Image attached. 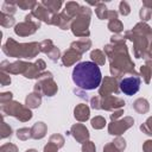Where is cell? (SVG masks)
I'll return each mask as SVG.
<instances>
[{
	"label": "cell",
	"mask_w": 152,
	"mask_h": 152,
	"mask_svg": "<svg viewBox=\"0 0 152 152\" xmlns=\"http://www.w3.org/2000/svg\"><path fill=\"white\" fill-rule=\"evenodd\" d=\"M25 152H38L37 150H34V148H28V150H26Z\"/></svg>",
	"instance_id": "obj_55"
},
{
	"label": "cell",
	"mask_w": 152,
	"mask_h": 152,
	"mask_svg": "<svg viewBox=\"0 0 152 152\" xmlns=\"http://www.w3.org/2000/svg\"><path fill=\"white\" fill-rule=\"evenodd\" d=\"M70 134L72 135V138L77 141V142H86L87 140H89V131L88 128L83 125V124H75L71 126L70 128Z\"/></svg>",
	"instance_id": "obj_16"
},
{
	"label": "cell",
	"mask_w": 152,
	"mask_h": 152,
	"mask_svg": "<svg viewBox=\"0 0 152 152\" xmlns=\"http://www.w3.org/2000/svg\"><path fill=\"white\" fill-rule=\"evenodd\" d=\"M14 24H15V19H14L13 15H10V14H6V13H2L1 12V14H0V25L2 27H6L7 28V27L13 26Z\"/></svg>",
	"instance_id": "obj_31"
},
{
	"label": "cell",
	"mask_w": 152,
	"mask_h": 152,
	"mask_svg": "<svg viewBox=\"0 0 152 152\" xmlns=\"http://www.w3.org/2000/svg\"><path fill=\"white\" fill-rule=\"evenodd\" d=\"M40 28V21L34 20L32 14L28 13L25 15V21H21L14 26V33L19 37H27L37 32Z\"/></svg>",
	"instance_id": "obj_10"
},
{
	"label": "cell",
	"mask_w": 152,
	"mask_h": 152,
	"mask_svg": "<svg viewBox=\"0 0 152 152\" xmlns=\"http://www.w3.org/2000/svg\"><path fill=\"white\" fill-rule=\"evenodd\" d=\"M44 152H58V147L52 144V142H48L45 146H44Z\"/></svg>",
	"instance_id": "obj_49"
},
{
	"label": "cell",
	"mask_w": 152,
	"mask_h": 152,
	"mask_svg": "<svg viewBox=\"0 0 152 152\" xmlns=\"http://www.w3.org/2000/svg\"><path fill=\"white\" fill-rule=\"evenodd\" d=\"M28 65H30L28 62H25L21 59H18L12 63H10L8 61H2L0 63V70L7 72L10 75H19L20 74L24 76L28 69Z\"/></svg>",
	"instance_id": "obj_12"
},
{
	"label": "cell",
	"mask_w": 152,
	"mask_h": 152,
	"mask_svg": "<svg viewBox=\"0 0 152 152\" xmlns=\"http://www.w3.org/2000/svg\"><path fill=\"white\" fill-rule=\"evenodd\" d=\"M17 138H18L19 140H23V141L28 140L30 138H32V137H31V128H27V127L19 128V129L17 131Z\"/></svg>",
	"instance_id": "obj_40"
},
{
	"label": "cell",
	"mask_w": 152,
	"mask_h": 152,
	"mask_svg": "<svg viewBox=\"0 0 152 152\" xmlns=\"http://www.w3.org/2000/svg\"><path fill=\"white\" fill-rule=\"evenodd\" d=\"M45 68H46L45 62H44L43 59L38 58L34 63H30L28 69H27V71L25 72L24 77H25V78H28V80H32V78L38 80L39 76L45 71Z\"/></svg>",
	"instance_id": "obj_14"
},
{
	"label": "cell",
	"mask_w": 152,
	"mask_h": 152,
	"mask_svg": "<svg viewBox=\"0 0 152 152\" xmlns=\"http://www.w3.org/2000/svg\"><path fill=\"white\" fill-rule=\"evenodd\" d=\"M11 82H12V80H11L10 74H7V72H5V71H0V83H1V86H2V87L10 86Z\"/></svg>",
	"instance_id": "obj_44"
},
{
	"label": "cell",
	"mask_w": 152,
	"mask_h": 152,
	"mask_svg": "<svg viewBox=\"0 0 152 152\" xmlns=\"http://www.w3.org/2000/svg\"><path fill=\"white\" fill-rule=\"evenodd\" d=\"M49 141H50V142H52V144H55L58 148H61V147H63V146H64L65 139H64V137H63L62 134H59V133H55V134H52V135L50 137Z\"/></svg>",
	"instance_id": "obj_38"
},
{
	"label": "cell",
	"mask_w": 152,
	"mask_h": 152,
	"mask_svg": "<svg viewBox=\"0 0 152 152\" xmlns=\"http://www.w3.org/2000/svg\"><path fill=\"white\" fill-rule=\"evenodd\" d=\"M72 81L77 88L83 90H93L100 87L102 74L97 64L94 62H81L72 70Z\"/></svg>",
	"instance_id": "obj_2"
},
{
	"label": "cell",
	"mask_w": 152,
	"mask_h": 152,
	"mask_svg": "<svg viewBox=\"0 0 152 152\" xmlns=\"http://www.w3.org/2000/svg\"><path fill=\"white\" fill-rule=\"evenodd\" d=\"M91 18V10L87 6H81L77 15L74 18L70 30L75 37L78 38H88L90 36L89 25Z\"/></svg>",
	"instance_id": "obj_5"
},
{
	"label": "cell",
	"mask_w": 152,
	"mask_h": 152,
	"mask_svg": "<svg viewBox=\"0 0 152 152\" xmlns=\"http://www.w3.org/2000/svg\"><path fill=\"white\" fill-rule=\"evenodd\" d=\"M122 115H124V109L120 108V109H116V110L112 112V114L109 115V118H110V121H115V120L121 119Z\"/></svg>",
	"instance_id": "obj_48"
},
{
	"label": "cell",
	"mask_w": 152,
	"mask_h": 152,
	"mask_svg": "<svg viewBox=\"0 0 152 152\" xmlns=\"http://www.w3.org/2000/svg\"><path fill=\"white\" fill-rule=\"evenodd\" d=\"M107 27L110 32H113L114 34H120L124 31V24L119 20V19H114V20H109L107 24Z\"/></svg>",
	"instance_id": "obj_29"
},
{
	"label": "cell",
	"mask_w": 152,
	"mask_h": 152,
	"mask_svg": "<svg viewBox=\"0 0 152 152\" xmlns=\"http://www.w3.org/2000/svg\"><path fill=\"white\" fill-rule=\"evenodd\" d=\"M42 103V95H39L36 91H32L30 94L26 95L25 97V106L28 107L30 109H34L38 108Z\"/></svg>",
	"instance_id": "obj_23"
},
{
	"label": "cell",
	"mask_w": 152,
	"mask_h": 152,
	"mask_svg": "<svg viewBox=\"0 0 152 152\" xmlns=\"http://www.w3.org/2000/svg\"><path fill=\"white\" fill-rule=\"evenodd\" d=\"M81 58H82V55L80 52L69 48L63 52V55L61 57V61H62V64L68 68V66H71V65L76 64L78 61H81Z\"/></svg>",
	"instance_id": "obj_17"
},
{
	"label": "cell",
	"mask_w": 152,
	"mask_h": 152,
	"mask_svg": "<svg viewBox=\"0 0 152 152\" xmlns=\"http://www.w3.org/2000/svg\"><path fill=\"white\" fill-rule=\"evenodd\" d=\"M42 2V5L51 13V14H57V13H59V10H61V7H62V5H63V2L61 1V0H43V1H40Z\"/></svg>",
	"instance_id": "obj_24"
},
{
	"label": "cell",
	"mask_w": 152,
	"mask_h": 152,
	"mask_svg": "<svg viewBox=\"0 0 152 152\" xmlns=\"http://www.w3.org/2000/svg\"><path fill=\"white\" fill-rule=\"evenodd\" d=\"M140 83H141V80L137 71H134L133 74L125 75V77H122L119 82L120 91H122L125 95L132 96L139 91Z\"/></svg>",
	"instance_id": "obj_9"
},
{
	"label": "cell",
	"mask_w": 152,
	"mask_h": 152,
	"mask_svg": "<svg viewBox=\"0 0 152 152\" xmlns=\"http://www.w3.org/2000/svg\"><path fill=\"white\" fill-rule=\"evenodd\" d=\"M125 148L126 140L122 137H116L113 141H109L103 146V152H124Z\"/></svg>",
	"instance_id": "obj_19"
},
{
	"label": "cell",
	"mask_w": 152,
	"mask_h": 152,
	"mask_svg": "<svg viewBox=\"0 0 152 152\" xmlns=\"http://www.w3.org/2000/svg\"><path fill=\"white\" fill-rule=\"evenodd\" d=\"M0 112H1L2 118L5 115H10V116H13V118L18 119L21 122H26V121L31 120L32 116H33V114H32V112L28 107L21 104L18 101H14V100H12V101H10L5 104H1L0 106Z\"/></svg>",
	"instance_id": "obj_6"
},
{
	"label": "cell",
	"mask_w": 152,
	"mask_h": 152,
	"mask_svg": "<svg viewBox=\"0 0 152 152\" xmlns=\"http://www.w3.org/2000/svg\"><path fill=\"white\" fill-rule=\"evenodd\" d=\"M81 150L82 152H96V146L91 140H87L86 142L82 144Z\"/></svg>",
	"instance_id": "obj_42"
},
{
	"label": "cell",
	"mask_w": 152,
	"mask_h": 152,
	"mask_svg": "<svg viewBox=\"0 0 152 152\" xmlns=\"http://www.w3.org/2000/svg\"><path fill=\"white\" fill-rule=\"evenodd\" d=\"M46 132H48V126L43 121L36 122L31 127V137H32V139H36V140L43 139L46 135Z\"/></svg>",
	"instance_id": "obj_21"
},
{
	"label": "cell",
	"mask_w": 152,
	"mask_h": 152,
	"mask_svg": "<svg viewBox=\"0 0 152 152\" xmlns=\"http://www.w3.org/2000/svg\"><path fill=\"white\" fill-rule=\"evenodd\" d=\"M74 19H71L69 15H66L63 11L55 14L52 17V20H51V25L53 26H57L59 27L61 30H69L70 26H71V23H72Z\"/></svg>",
	"instance_id": "obj_18"
},
{
	"label": "cell",
	"mask_w": 152,
	"mask_h": 152,
	"mask_svg": "<svg viewBox=\"0 0 152 152\" xmlns=\"http://www.w3.org/2000/svg\"><path fill=\"white\" fill-rule=\"evenodd\" d=\"M46 56H48L52 62H57V61L62 57V56H61V50H59L57 46H55V48H53V49H52V50H51Z\"/></svg>",
	"instance_id": "obj_43"
},
{
	"label": "cell",
	"mask_w": 152,
	"mask_h": 152,
	"mask_svg": "<svg viewBox=\"0 0 152 152\" xmlns=\"http://www.w3.org/2000/svg\"><path fill=\"white\" fill-rule=\"evenodd\" d=\"M140 76L142 77V81L148 84L151 82V78H152V70L151 68L147 65V64H144L140 66Z\"/></svg>",
	"instance_id": "obj_32"
},
{
	"label": "cell",
	"mask_w": 152,
	"mask_h": 152,
	"mask_svg": "<svg viewBox=\"0 0 152 152\" xmlns=\"http://www.w3.org/2000/svg\"><path fill=\"white\" fill-rule=\"evenodd\" d=\"M140 131L146 135L152 137V116H148L144 124L140 125Z\"/></svg>",
	"instance_id": "obj_39"
},
{
	"label": "cell",
	"mask_w": 152,
	"mask_h": 152,
	"mask_svg": "<svg viewBox=\"0 0 152 152\" xmlns=\"http://www.w3.org/2000/svg\"><path fill=\"white\" fill-rule=\"evenodd\" d=\"M80 7H81V5H80L78 2H76V1H68V2L65 4V6H64L63 12H64L66 15H69L71 19H74V18L77 15V13H78Z\"/></svg>",
	"instance_id": "obj_26"
},
{
	"label": "cell",
	"mask_w": 152,
	"mask_h": 152,
	"mask_svg": "<svg viewBox=\"0 0 152 152\" xmlns=\"http://www.w3.org/2000/svg\"><path fill=\"white\" fill-rule=\"evenodd\" d=\"M13 100V94L11 91H4L0 94V104H5Z\"/></svg>",
	"instance_id": "obj_46"
},
{
	"label": "cell",
	"mask_w": 152,
	"mask_h": 152,
	"mask_svg": "<svg viewBox=\"0 0 152 152\" xmlns=\"http://www.w3.org/2000/svg\"><path fill=\"white\" fill-rule=\"evenodd\" d=\"M31 14L32 17L38 20V21H43L48 25H51V20H52V17L53 14H51L43 5L42 2H37V5L33 7V10L31 11Z\"/></svg>",
	"instance_id": "obj_15"
},
{
	"label": "cell",
	"mask_w": 152,
	"mask_h": 152,
	"mask_svg": "<svg viewBox=\"0 0 152 152\" xmlns=\"http://www.w3.org/2000/svg\"><path fill=\"white\" fill-rule=\"evenodd\" d=\"M148 59H152V44H151V46H150V50H148V52H147V56H146V59H145V61H148Z\"/></svg>",
	"instance_id": "obj_53"
},
{
	"label": "cell",
	"mask_w": 152,
	"mask_h": 152,
	"mask_svg": "<svg viewBox=\"0 0 152 152\" xmlns=\"http://www.w3.org/2000/svg\"><path fill=\"white\" fill-rule=\"evenodd\" d=\"M133 125H134V119L132 116H124L119 120L110 121L108 124V133L110 135L121 137V134L127 129H129Z\"/></svg>",
	"instance_id": "obj_11"
},
{
	"label": "cell",
	"mask_w": 152,
	"mask_h": 152,
	"mask_svg": "<svg viewBox=\"0 0 152 152\" xmlns=\"http://www.w3.org/2000/svg\"><path fill=\"white\" fill-rule=\"evenodd\" d=\"M146 64L151 68V70H152V59H148V61H146Z\"/></svg>",
	"instance_id": "obj_54"
},
{
	"label": "cell",
	"mask_w": 152,
	"mask_h": 152,
	"mask_svg": "<svg viewBox=\"0 0 152 152\" xmlns=\"http://www.w3.org/2000/svg\"><path fill=\"white\" fill-rule=\"evenodd\" d=\"M126 43V38L124 34H113L110 37V44H122Z\"/></svg>",
	"instance_id": "obj_47"
},
{
	"label": "cell",
	"mask_w": 152,
	"mask_h": 152,
	"mask_svg": "<svg viewBox=\"0 0 152 152\" xmlns=\"http://www.w3.org/2000/svg\"><path fill=\"white\" fill-rule=\"evenodd\" d=\"M2 52L13 58L18 59H32L38 56L40 52L39 50V43L37 42H31V43H18L13 38H7V40L4 43L1 48Z\"/></svg>",
	"instance_id": "obj_4"
},
{
	"label": "cell",
	"mask_w": 152,
	"mask_h": 152,
	"mask_svg": "<svg viewBox=\"0 0 152 152\" xmlns=\"http://www.w3.org/2000/svg\"><path fill=\"white\" fill-rule=\"evenodd\" d=\"M53 48H55V45L51 39H44L43 42L39 43V50H40V52H43L45 55H48Z\"/></svg>",
	"instance_id": "obj_36"
},
{
	"label": "cell",
	"mask_w": 152,
	"mask_h": 152,
	"mask_svg": "<svg viewBox=\"0 0 152 152\" xmlns=\"http://www.w3.org/2000/svg\"><path fill=\"white\" fill-rule=\"evenodd\" d=\"M90 58H91V61H93L95 64H97V65H104V63H106V55H104V52H103L102 50H100V49H94V50H91V52H90Z\"/></svg>",
	"instance_id": "obj_27"
},
{
	"label": "cell",
	"mask_w": 152,
	"mask_h": 152,
	"mask_svg": "<svg viewBox=\"0 0 152 152\" xmlns=\"http://www.w3.org/2000/svg\"><path fill=\"white\" fill-rule=\"evenodd\" d=\"M142 5L146 6V7H148V8L152 11V0H145V1L142 2Z\"/></svg>",
	"instance_id": "obj_52"
},
{
	"label": "cell",
	"mask_w": 152,
	"mask_h": 152,
	"mask_svg": "<svg viewBox=\"0 0 152 152\" xmlns=\"http://www.w3.org/2000/svg\"><path fill=\"white\" fill-rule=\"evenodd\" d=\"M70 48L74 49V50H76L81 55H83L84 52H87L91 48V40L89 38H80V39L72 42L70 44Z\"/></svg>",
	"instance_id": "obj_22"
},
{
	"label": "cell",
	"mask_w": 152,
	"mask_h": 152,
	"mask_svg": "<svg viewBox=\"0 0 152 152\" xmlns=\"http://www.w3.org/2000/svg\"><path fill=\"white\" fill-rule=\"evenodd\" d=\"M119 13L121 15H124V17H126V15H128L131 13V6L128 5L127 1H124V0L120 1V4H119Z\"/></svg>",
	"instance_id": "obj_41"
},
{
	"label": "cell",
	"mask_w": 152,
	"mask_h": 152,
	"mask_svg": "<svg viewBox=\"0 0 152 152\" xmlns=\"http://www.w3.org/2000/svg\"><path fill=\"white\" fill-rule=\"evenodd\" d=\"M74 93H75L78 97H81V99H83V100H86V101L88 100V94L86 93V90L80 89V88H77V89L75 88V89H74Z\"/></svg>",
	"instance_id": "obj_50"
},
{
	"label": "cell",
	"mask_w": 152,
	"mask_h": 152,
	"mask_svg": "<svg viewBox=\"0 0 152 152\" xmlns=\"http://www.w3.org/2000/svg\"><path fill=\"white\" fill-rule=\"evenodd\" d=\"M142 151L144 152H152V139H148L144 141L142 144Z\"/></svg>",
	"instance_id": "obj_51"
},
{
	"label": "cell",
	"mask_w": 152,
	"mask_h": 152,
	"mask_svg": "<svg viewBox=\"0 0 152 152\" xmlns=\"http://www.w3.org/2000/svg\"><path fill=\"white\" fill-rule=\"evenodd\" d=\"M0 152H18V147H17V145H14L12 142H7V144L1 145Z\"/></svg>",
	"instance_id": "obj_45"
},
{
	"label": "cell",
	"mask_w": 152,
	"mask_h": 152,
	"mask_svg": "<svg viewBox=\"0 0 152 152\" xmlns=\"http://www.w3.org/2000/svg\"><path fill=\"white\" fill-rule=\"evenodd\" d=\"M1 12L6 13V14H10V15H13L17 12V4H15V1H10V0L4 1L2 6H1Z\"/></svg>",
	"instance_id": "obj_30"
},
{
	"label": "cell",
	"mask_w": 152,
	"mask_h": 152,
	"mask_svg": "<svg viewBox=\"0 0 152 152\" xmlns=\"http://www.w3.org/2000/svg\"><path fill=\"white\" fill-rule=\"evenodd\" d=\"M74 116L80 122H86L90 118V108L86 103L76 104L74 108Z\"/></svg>",
	"instance_id": "obj_20"
},
{
	"label": "cell",
	"mask_w": 152,
	"mask_h": 152,
	"mask_svg": "<svg viewBox=\"0 0 152 152\" xmlns=\"http://www.w3.org/2000/svg\"><path fill=\"white\" fill-rule=\"evenodd\" d=\"M133 109L139 114H146L150 110V103L146 99L139 97L133 102Z\"/></svg>",
	"instance_id": "obj_25"
},
{
	"label": "cell",
	"mask_w": 152,
	"mask_h": 152,
	"mask_svg": "<svg viewBox=\"0 0 152 152\" xmlns=\"http://www.w3.org/2000/svg\"><path fill=\"white\" fill-rule=\"evenodd\" d=\"M108 13H109V10H107L106 4L99 1L97 5L95 6V14H96V17L100 20H104V19H108Z\"/></svg>",
	"instance_id": "obj_28"
},
{
	"label": "cell",
	"mask_w": 152,
	"mask_h": 152,
	"mask_svg": "<svg viewBox=\"0 0 152 152\" xmlns=\"http://www.w3.org/2000/svg\"><path fill=\"white\" fill-rule=\"evenodd\" d=\"M139 17H140L141 21L146 23V21H148V20L152 19V11L148 7H146V6L142 5L141 8H140V11H139Z\"/></svg>",
	"instance_id": "obj_37"
},
{
	"label": "cell",
	"mask_w": 152,
	"mask_h": 152,
	"mask_svg": "<svg viewBox=\"0 0 152 152\" xmlns=\"http://www.w3.org/2000/svg\"><path fill=\"white\" fill-rule=\"evenodd\" d=\"M119 93H120V87L118 78L113 76H104L99 87V95L100 96H107L112 94L118 95Z\"/></svg>",
	"instance_id": "obj_13"
},
{
	"label": "cell",
	"mask_w": 152,
	"mask_h": 152,
	"mask_svg": "<svg viewBox=\"0 0 152 152\" xmlns=\"http://www.w3.org/2000/svg\"><path fill=\"white\" fill-rule=\"evenodd\" d=\"M126 102L124 99L114 96V95H107V96H100L95 95L90 99V107L93 109H103V110H116L122 107H125Z\"/></svg>",
	"instance_id": "obj_7"
},
{
	"label": "cell",
	"mask_w": 152,
	"mask_h": 152,
	"mask_svg": "<svg viewBox=\"0 0 152 152\" xmlns=\"http://www.w3.org/2000/svg\"><path fill=\"white\" fill-rule=\"evenodd\" d=\"M13 131H12V127L6 122V121H2L1 122V126H0V138L1 139H6V138H10L12 135Z\"/></svg>",
	"instance_id": "obj_34"
},
{
	"label": "cell",
	"mask_w": 152,
	"mask_h": 152,
	"mask_svg": "<svg viewBox=\"0 0 152 152\" xmlns=\"http://www.w3.org/2000/svg\"><path fill=\"white\" fill-rule=\"evenodd\" d=\"M103 52L109 61V71L113 77L119 78L135 71V64L132 61L126 43L122 44H107Z\"/></svg>",
	"instance_id": "obj_1"
},
{
	"label": "cell",
	"mask_w": 152,
	"mask_h": 152,
	"mask_svg": "<svg viewBox=\"0 0 152 152\" xmlns=\"http://www.w3.org/2000/svg\"><path fill=\"white\" fill-rule=\"evenodd\" d=\"M17 4V7H19L20 10H33V7L37 5V1H33V0H18L15 1Z\"/></svg>",
	"instance_id": "obj_35"
},
{
	"label": "cell",
	"mask_w": 152,
	"mask_h": 152,
	"mask_svg": "<svg viewBox=\"0 0 152 152\" xmlns=\"http://www.w3.org/2000/svg\"><path fill=\"white\" fill-rule=\"evenodd\" d=\"M126 40L133 43V55L135 58L146 59L147 52L152 44V28L147 23H137L132 30L124 33Z\"/></svg>",
	"instance_id": "obj_3"
},
{
	"label": "cell",
	"mask_w": 152,
	"mask_h": 152,
	"mask_svg": "<svg viewBox=\"0 0 152 152\" xmlns=\"http://www.w3.org/2000/svg\"><path fill=\"white\" fill-rule=\"evenodd\" d=\"M33 91L38 93L39 95H44V96H53L56 95V93L58 91V86L53 80L52 72L50 71H44L39 78L36 81L34 87H33Z\"/></svg>",
	"instance_id": "obj_8"
},
{
	"label": "cell",
	"mask_w": 152,
	"mask_h": 152,
	"mask_svg": "<svg viewBox=\"0 0 152 152\" xmlns=\"http://www.w3.org/2000/svg\"><path fill=\"white\" fill-rule=\"evenodd\" d=\"M106 119L101 115H96L94 116L91 120H90V125L94 129H102L104 126H106Z\"/></svg>",
	"instance_id": "obj_33"
}]
</instances>
